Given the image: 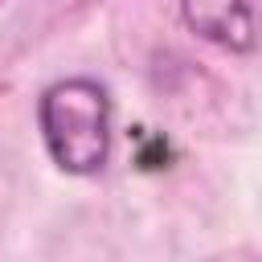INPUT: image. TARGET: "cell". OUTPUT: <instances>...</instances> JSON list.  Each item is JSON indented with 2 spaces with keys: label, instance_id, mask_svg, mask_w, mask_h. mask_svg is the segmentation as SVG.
Listing matches in <instances>:
<instances>
[{
  "label": "cell",
  "instance_id": "1",
  "mask_svg": "<svg viewBox=\"0 0 262 262\" xmlns=\"http://www.w3.org/2000/svg\"><path fill=\"white\" fill-rule=\"evenodd\" d=\"M45 151L70 176H94L111 156V94L94 78H61L37 102Z\"/></svg>",
  "mask_w": 262,
  "mask_h": 262
},
{
  "label": "cell",
  "instance_id": "2",
  "mask_svg": "<svg viewBox=\"0 0 262 262\" xmlns=\"http://www.w3.org/2000/svg\"><path fill=\"white\" fill-rule=\"evenodd\" d=\"M184 25L233 53L254 49V0H180Z\"/></svg>",
  "mask_w": 262,
  "mask_h": 262
}]
</instances>
